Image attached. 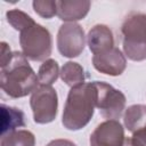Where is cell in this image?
I'll return each instance as SVG.
<instances>
[{"label": "cell", "instance_id": "cell-1", "mask_svg": "<svg viewBox=\"0 0 146 146\" xmlns=\"http://www.w3.org/2000/svg\"><path fill=\"white\" fill-rule=\"evenodd\" d=\"M0 87L11 98L25 97L39 86L36 74L21 51L11 52L8 60L0 64Z\"/></svg>", "mask_w": 146, "mask_h": 146}, {"label": "cell", "instance_id": "cell-2", "mask_svg": "<svg viewBox=\"0 0 146 146\" xmlns=\"http://www.w3.org/2000/svg\"><path fill=\"white\" fill-rule=\"evenodd\" d=\"M97 98L98 91L95 81L71 88L63 111L62 123L64 128L73 131L84 128L94 116Z\"/></svg>", "mask_w": 146, "mask_h": 146}, {"label": "cell", "instance_id": "cell-3", "mask_svg": "<svg viewBox=\"0 0 146 146\" xmlns=\"http://www.w3.org/2000/svg\"><path fill=\"white\" fill-rule=\"evenodd\" d=\"M124 56L133 62L146 59V14L132 13L121 27Z\"/></svg>", "mask_w": 146, "mask_h": 146}, {"label": "cell", "instance_id": "cell-4", "mask_svg": "<svg viewBox=\"0 0 146 146\" xmlns=\"http://www.w3.org/2000/svg\"><path fill=\"white\" fill-rule=\"evenodd\" d=\"M19 44L26 58L33 62H44L51 55L52 38L44 26L34 23L19 32Z\"/></svg>", "mask_w": 146, "mask_h": 146}, {"label": "cell", "instance_id": "cell-5", "mask_svg": "<svg viewBox=\"0 0 146 146\" xmlns=\"http://www.w3.org/2000/svg\"><path fill=\"white\" fill-rule=\"evenodd\" d=\"M30 105L35 123L46 124L56 119L58 108V97L51 86L39 84L31 95Z\"/></svg>", "mask_w": 146, "mask_h": 146}, {"label": "cell", "instance_id": "cell-6", "mask_svg": "<svg viewBox=\"0 0 146 146\" xmlns=\"http://www.w3.org/2000/svg\"><path fill=\"white\" fill-rule=\"evenodd\" d=\"M95 84L98 91L96 107L99 110L100 114L107 120L120 119L125 107L127 99L124 94L106 82L95 81Z\"/></svg>", "mask_w": 146, "mask_h": 146}, {"label": "cell", "instance_id": "cell-7", "mask_svg": "<svg viewBox=\"0 0 146 146\" xmlns=\"http://www.w3.org/2000/svg\"><path fill=\"white\" fill-rule=\"evenodd\" d=\"M86 46V35L78 23H64L57 33V48L62 56L74 58L82 54Z\"/></svg>", "mask_w": 146, "mask_h": 146}, {"label": "cell", "instance_id": "cell-8", "mask_svg": "<svg viewBox=\"0 0 146 146\" xmlns=\"http://www.w3.org/2000/svg\"><path fill=\"white\" fill-rule=\"evenodd\" d=\"M124 129L117 120H106L90 135V146H124Z\"/></svg>", "mask_w": 146, "mask_h": 146}, {"label": "cell", "instance_id": "cell-9", "mask_svg": "<svg viewBox=\"0 0 146 146\" xmlns=\"http://www.w3.org/2000/svg\"><path fill=\"white\" fill-rule=\"evenodd\" d=\"M92 65L98 72L103 74L117 76L124 72L127 67V59L122 51L114 47L106 52L94 55Z\"/></svg>", "mask_w": 146, "mask_h": 146}, {"label": "cell", "instance_id": "cell-10", "mask_svg": "<svg viewBox=\"0 0 146 146\" xmlns=\"http://www.w3.org/2000/svg\"><path fill=\"white\" fill-rule=\"evenodd\" d=\"M87 42L94 55L103 54L114 48V36L111 29L104 24H97L90 29L87 35Z\"/></svg>", "mask_w": 146, "mask_h": 146}, {"label": "cell", "instance_id": "cell-11", "mask_svg": "<svg viewBox=\"0 0 146 146\" xmlns=\"http://www.w3.org/2000/svg\"><path fill=\"white\" fill-rule=\"evenodd\" d=\"M91 2L88 0H59L57 1V16L66 23L83 19L89 13Z\"/></svg>", "mask_w": 146, "mask_h": 146}, {"label": "cell", "instance_id": "cell-12", "mask_svg": "<svg viewBox=\"0 0 146 146\" xmlns=\"http://www.w3.org/2000/svg\"><path fill=\"white\" fill-rule=\"evenodd\" d=\"M25 127V115L17 108L1 105V136L17 130V128Z\"/></svg>", "mask_w": 146, "mask_h": 146}, {"label": "cell", "instance_id": "cell-13", "mask_svg": "<svg viewBox=\"0 0 146 146\" xmlns=\"http://www.w3.org/2000/svg\"><path fill=\"white\" fill-rule=\"evenodd\" d=\"M125 128L130 132H135L146 124V105L135 104L129 106L123 116Z\"/></svg>", "mask_w": 146, "mask_h": 146}, {"label": "cell", "instance_id": "cell-14", "mask_svg": "<svg viewBox=\"0 0 146 146\" xmlns=\"http://www.w3.org/2000/svg\"><path fill=\"white\" fill-rule=\"evenodd\" d=\"M60 79L71 88L84 83V71L82 66L75 62H66L60 70Z\"/></svg>", "mask_w": 146, "mask_h": 146}, {"label": "cell", "instance_id": "cell-15", "mask_svg": "<svg viewBox=\"0 0 146 146\" xmlns=\"http://www.w3.org/2000/svg\"><path fill=\"white\" fill-rule=\"evenodd\" d=\"M35 137L29 130H15L1 136L0 146H34Z\"/></svg>", "mask_w": 146, "mask_h": 146}, {"label": "cell", "instance_id": "cell-16", "mask_svg": "<svg viewBox=\"0 0 146 146\" xmlns=\"http://www.w3.org/2000/svg\"><path fill=\"white\" fill-rule=\"evenodd\" d=\"M59 73H60L59 66L55 59L49 58L44 60L39 67V72H38V79H39L40 84L51 86L58 79Z\"/></svg>", "mask_w": 146, "mask_h": 146}, {"label": "cell", "instance_id": "cell-17", "mask_svg": "<svg viewBox=\"0 0 146 146\" xmlns=\"http://www.w3.org/2000/svg\"><path fill=\"white\" fill-rule=\"evenodd\" d=\"M6 17H7L8 23L16 31H19V32L35 23L34 19L30 15H27L26 13H24L22 10H18V9L8 10L6 13Z\"/></svg>", "mask_w": 146, "mask_h": 146}, {"label": "cell", "instance_id": "cell-18", "mask_svg": "<svg viewBox=\"0 0 146 146\" xmlns=\"http://www.w3.org/2000/svg\"><path fill=\"white\" fill-rule=\"evenodd\" d=\"M34 11L43 17V18H51L57 15V1L54 0H34L32 2Z\"/></svg>", "mask_w": 146, "mask_h": 146}, {"label": "cell", "instance_id": "cell-19", "mask_svg": "<svg viewBox=\"0 0 146 146\" xmlns=\"http://www.w3.org/2000/svg\"><path fill=\"white\" fill-rule=\"evenodd\" d=\"M131 139L141 146H146V124L132 133Z\"/></svg>", "mask_w": 146, "mask_h": 146}, {"label": "cell", "instance_id": "cell-20", "mask_svg": "<svg viewBox=\"0 0 146 146\" xmlns=\"http://www.w3.org/2000/svg\"><path fill=\"white\" fill-rule=\"evenodd\" d=\"M11 51L9 46L6 42H1V56H0V64H3L5 62L8 60V58L10 57Z\"/></svg>", "mask_w": 146, "mask_h": 146}, {"label": "cell", "instance_id": "cell-21", "mask_svg": "<svg viewBox=\"0 0 146 146\" xmlns=\"http://www.w3.org/2000/svg\"><path fill=\"white\" fill-rule=\"evenodd\" d=\"M47 146H76V145L68 139H54L50 143H48Z\"/></svg>", "mask_w": 146, "mask_h": 146}]
</instances>
